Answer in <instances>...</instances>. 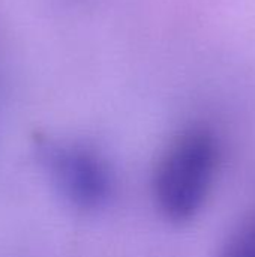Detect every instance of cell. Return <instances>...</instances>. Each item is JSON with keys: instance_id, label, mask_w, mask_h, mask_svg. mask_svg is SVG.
<instances>
[{"instance_id": "1", "label": "cell", "mask_w": 255, "mask_h": 257, "mask_svg": "<svg viewBox=\"0 0 255 257\" xmlns=\"http://www.w3.org/2000/svg\"><path fill=\"white\" fill-rule=\"evenodd\" d=\"M219 166L213 133L192 126L162 152L153 175V197L161 214L176 223L192 220L204 206Z\"/></svg>"}, {"instance_id": "3", "label": "cell", "mask_w": 255, "mask_h": 257, "mask_svg": "<svg viewBox=\"0 0 255 257\" xmlns=\"http://www.w3.org/2000/svg\"><path fill=\"white\" fill-rule=\"evenodd\" d=\"M221 257H255V220L243 224L228 239Z\"/></svg>"}, {"instance_id": "2", "label": "cell", "mask_w": 255, "mask_h": 257, "mask_svg": "<svg viewBox=\"0 0 255 257\" xmlns=\"http://www.w3.org/2000/svg\"><path fill=\"white\" fill-rule=\"evenodd\" d=\"M39 157L51 182L72 206L81 211L102 208L111 196V173L92 149L72 143L45 142Z\"/></svg>"}]
</instances>
